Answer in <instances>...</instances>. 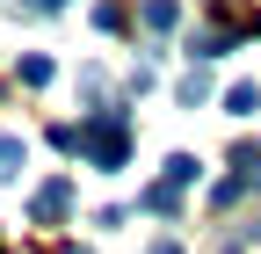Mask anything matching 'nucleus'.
Wrapping results in <instances>:
<instances>
[{"instance_id":"obj_7","label":"nucleus","mask_w":261,"mask_h":254,"mask_svg":"<svg viewBox=\"0 0 261 254\" xmlns=\"http://www.w3.org/2000/svg\"><path fill=\"white\" fill-rule=\"evenodd\" d=\"M15 80H22V87H44V80H51V58H37V51H29L22 66H15Z\"/></svg>"},{"instance_id":"obj_11","label":"nucleus","mask_w":261,"mask_h":254,"mask_svg":"<svg viewBox=\"0 0 261 254\" xmlns=\"http://www.w3.org/2000/svg\"><path fill=\"white\" fill-rule=\"evenodd\" d=\"M152 254H181V247H174V240H160V247H152Z\"/></svg>"},{"instance_id":"obj_1","label":"nucleus","mask_w":261,"mask_h":254,"mask_svg":"<svg viewBox=\"0 0 261 254\" xmlns=\"http://www.w3.org/2000/svg\"><path fill=\"white\" fill-rule=\"evenodd\" d=\"M80 153H87L94 167H123L130 160V116L123 109H94L80 123Z\"/></svg>"},{"instance_id":"obj_2","label":"nucleus","mask_w":261,"mask_h":254,"mask_svg":"<svg viewBox=\"0 0 261 254\" xmlns=\"http://www.w3.org/2000/svg\"><path fill=\"white\" fill-rule=\"evenodd\" d=\"M65 211H73V182H65V174H58V182H44L37 196H29V218H37V225H58Z\"/></svg>"},{"instance_id":"obj_4","label":"nucleus","mask_w":261,"mask_h":254,"mask_svg":"<svg viewBox=\"0 0 261 254\" xmlns=\"http://www.w3.org/2000/svg\"><path fill=\"white\" fill-rule=\"evenodd\" d=\"M22 160H29V145H22L15 131H0V182H15V174H22Z\"/></svg>"},{"instance_id":"obj_3","label":"nucleus","mask_w":261,"mask_h":254,"mask_svg":"<svg viewBox=\"0 0 261 254\" xmlns=\"http://www.w3.org/2000/svg\"><path fill=\"white\" fill-rule=\"evenodd\" d=\"M138 22L160 37V29H174V22H181V0H145V8H138Z\"/></svg>"},{"instance_id":"obj_12","label":"nucleus","mask_w":261,"mask_h":254,"mask_svg":"<svg viewBox=\"0 0 261 254\" xmlns=\"http://www.w3.org/2000/svg\"><path fill=\"white\" fill-rule=\"evenodd\" d=\"M58 254H87V247H58Z\"/></svg>"},{"instance_id":"obj_8","label":"nucleus","mask_w":261,"mask_h":254,"mask_svg":"<svg viewBox=\"0 0 261 254\" xmlns=\"http://www.w3.org/2000/svg\"><path fill=\"white\" fill-rule=\"evenodd\" d=\"M181 102L196 109V102H211V73L203 66H189V80H181Z\"/></svg>"},{"instance_id":"obj_10","label":"nucleus","mask_w":261,"mask_h":254,"mask_svg":"<svg viewBox=\"0 0 261 254\" xmlns=\"http://www.w3.org/2000/svg\"><path fill=\"white\" fill-rule=\"evenodd\" d=\"M65 8V0H29V15H58Z\"/></svg>"},{"instance_id":"obj_6","label":"nucleus","mask_w":261,"mask_h":254,"mask_svg":"<svg viewBox=\"0 0 261 254\" xmlns=\"http://www.w3.org/2000/svg\"><path fill=\"white\" fill-rule=\"evenodd\" d=\"M254 109H261V87H254V80L225 87V116H254Z\"/></svg>"},{"instance_id":"obj_9","label":"nucleus","mask_w":261,"mask_h":254,"mask_svg":"<svg viewBox=\"0 0 261 254\" xmlns=\"http://www.w3.org/2000/svg\"><path fill=\"white\" fill-rule=\"evenodd\" d=\"M167 182L181 189V182H196V160H189V153H174V160H167Z\"/></svg>"},{"instance_id":"obj_5","label":"nucleus","mask_w":261,"mask_h":254,"mask_svg":"<svg viewBox=\"0 0 261 254\" xmlns=\"http://www.w3.org/2000/svg\"><path fill=\"white\" fill-rule=\"evenodd\" d=\"M138 204H145V211H160V218H174V211H181V189H174V182H152Z\"/></svg>"}]
</instances>
